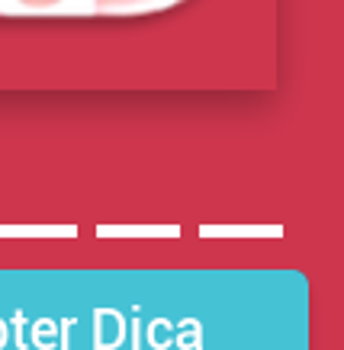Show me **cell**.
<instances>
[{"mask_svg": "<svg viewBox=\"0 0 344 350\" xmlns=\"http://www.w3.org/2000/svg\"><path fill=\"white\" fill-rule=\"evenodd\" d=\"M0 350H309L290 267H0Z\"/></svg>", "mask_w": 344, "mask_h": 350, "instance_id": "1", "label": "cell"}, {"mask_svg": "<svg viewBox=\"0 0 344 350\" xmlns=\"http://www.w3.org/2000/svg\"><path fill=\"white\" fill-rule=\"evenodd\" d=\"M142 3H151V0H97V10H100V13L129 10V7H142Z\"/></svg>", "mask_w": 344, "mask_h": 350, "instance_id": "2", "label": "cell"}, {"mask_svg": "<svg viewBox=\"0 0 344 350\" xmlns=\"http://www.w3.org/2000/svg\"><path fill=\"white\" fill-rule=\"evenodd\" d=\"M26 7H52V3H62V0H20Z\"/></svg>", "mask_w": 344, "mask_h": 350, "instance_id": "3", "label": "cell"}]
</instances>
